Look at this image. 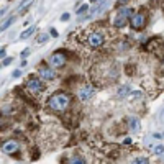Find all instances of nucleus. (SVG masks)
<instances>
[{
	"mask_svg": "<svg viewBox=\"0 0 164 164\" xmlns=\"http://www.w3.org/2000/svg\"><path fill=\"white\" fill-rule=\"evenodd\" d=\"M164 153V146H156L154 148V154H162Z\"/></svg>",
	"mask_w": 164,
	"mask_h": 164,
	"instance_id": "nucleus-20",
	"label": "nucleus"
},
{
	"mask_svg": "<svg viewBox=\"0 0 164 164\" xmlns=\"http://www.w3.org/2000/svg\"><path fill=\"white\" fill-rule=\"evenodd\" d=\"M31 3H33V2H23V3H20V10H18V12H20V13H23V12H27V8L30 7Z\"/></svg>",
	"mask_w": 164,
	"mask_h": 164,
	"instance_id": "nucleus-18",
	"label": "nucleus"
},
{
	"mask_svg": "<svg viewBox=\"0 0 164 164\" xmlns=\"http://www.w3.org/2000/svg\"><path fill=\"white\" fill-rule=\"evenodd\" d=\"M12 61H13V59H12V58H5V59L2 61V66H8V64H10Z\"/></svg>",
	"mask_w": 164,
	"mask_h": 164,
	"instance_id": "nucleus-22",
	"label": "nucleus"
},
{
	"mask_svg": "<svg viewBox=\"0 0 164 164\" xmlns=\"http://www.w3.org/2000/svg\"><path fill=\"white\" fill-rule=\"evenodd\" d=\"M66 64V54L64 53H53L51 56H49V66L58 69V67H62Z\"/></svg>",
	"mask_w": 164,
	"mask_h": 164,
	"instance_id": "nucleus-5",
	"label": "nucleus"
},
{
	"mask_svg": "<svg viewBox=\"0 0 164 164\" xmlns=\"http://www.w3.org/2000/svg\"><path fill=\"white\" fill-rule=\"evenodd\" d=\"M13 22H15V17H10V18H7V20H5V22L2 23V31H3V30H7V28H8V27H10V25L13 23Z\"/></svg>",
	"mask_w": 164,
	"mask_h": 164,
	"instance_id": "nucleus-17",
	"label": "nucleus"
},
{
	"mask_svg": "<svg viewBox=\"0 0 164 164\" xmlns=\"http://www.w3.org/2000/svg\"><path fill=\"white\" fill-rule=\"evenodd\" d=\"M161 122L164 123V110H162V113H161Z\"/></svg>",
	"mask_w": 164,
	"mask_h": 164,
	"instance_id": "nucleus-29",
	"label": "nucleus"
},
{
	"mask_svg": "<svg viewBox=\"0 0 164 164\" xmlns=\"http://www.w3.org/2000/svg\"><path fill=\"white\" fill-rule=\"evenodd\" d=\"M49 40V35H46V33H41V35H38V38H36V43L38 45H43V43H46Z\"/></svg>",
	"mask_w": 164,
	"mask_h": 164,
	"instance_id": "nucleus-15",
	"label": "nucleus"
},
{
	"mask_svg": "<svg viewBox=\"0 0 164 164\" xmlns=\"http://www.w3.org/2000/svg\"><path fill=\"white\" fill-rule=\"evenodd\" d=\"M71 105V97L66 92H56L48 99V109L53 112H64Z\"/></svg>",
	"mask_w": 164,
	"mask_h": 164,
	"instance_id": "nucleus-1",
	"label": "nucleus"
},
{
	"mask_svg": "<svg viewBox=\"0 0 164 164\" xmlns=\"http://www.w3.org/2000/svg\"><path fill=\"white\" fill-rule=\"evenodd\" d=\"M94 94H95L94 85H82L80 90H79V99L82 100V102H89V100L94 97Z\"/></svg>",
	"mask_w": 164,
	"mask_h": 164,
	"instance_id": "nucleus-6",
	"label": "nucleus"
},
{
	"mask_svg": "<svg viewBox=\"0 0 164 164\" xmlns=\"http://www.w3.org/2000/svg\"><path fill=\"white\" fill-rule=\"evenodd\" d=\"M123 144H131V138H125V140H123Z\"/></svg>",
	"mask_w": 164,
	"mask_h": 164,
	"instance_id": "nucleus-26",
	"label": "nucleus"
},
{
	"mask_svg": "<svg viewBox=\"0 0 164 164\" xmlns=\"http://www.w3.org/2000/svg\"><path fill=\"white\" fill-rule=\"evenodd\" d=\"M90 7L89 5H82V7H79V10H75V13L77 15H84V13H89Z\"/></svg>",
	"mask_w": 164,
	"mask_h": 164,
	"instance_id": "nucleus-16",
	"label": "nucleus"
},
{
	"mask_svg": "<svg viewBox=\"0 0 164 164\" xmlns=\"http://www.w3.org/2000/svg\"><path fill=\"white\" fill-rule=\"evenodd\" d=\"M162 67H164V59H162Z\"/></svg>",
	"mask_w": 164,
	"mask_h": 164,
	"instance_id": "nucleus-30",
	"label": "nucleus"
},
{
	"mask_svg": "<svg viewBox=\"0 0 164 164\" xmlns=\"http://www.w3.org/2000/svg\"><path fill=\"white\" fill-rule=\"evenodd\" d=\"M49 33H51V36H53V38H58V31H56L54 28H51V30H49Z\"/></svg>",
	"mask_w": 164,
	"mask_h": 164,
	"instance_id": "nucleus-23",
	"label": "nucleus"
},
{
	"mask_svg": "<svg viewBox=\"0 0 164 164\" xmlns=\"http://www.w3.org/2000/svg\"><path fill=\"white\" fill-rule=\"evenodd\" d=\"M35 30H36V27H30L28 30H25L23 33L20 35V40H28V38L35 33Z\"/></svg>",
	"mask_w": 164,
	"mask_h": 164,
	"instance_id": "nucleus-13",
	"label": "nucleus"
},
{
	"mask_svg": "<svg viewBox=\"0 0 164 164\" xmlns=\"http://www.w3.org/2000/svg\"><path fill=\"white\" fill-rule=\"evenodd\" d=\"M27 89L30 94H35V95H38V94L45 92V84L38 79V77H30L27 80Z\"/></svg>",
	"mask_w": 164,
	"mask_h": 164,
	"instance_id": "nucleus-3",
	"label": "nucleus"
},
{
	"mask_svg": "<svg viewBox=\"0 0 164 164\" xmlns=\"http://www.w3.org/2000/svg\"><path fill=\"white\" fill-rule=\"evenodd\" d=\"M38 74H40L43 79H46V80H53L56 77L54 71L49 66H40V67H38Z\"/></svg>",
	"mask_w": 164,
	"mask_h": 164,
	"instance_id": "nucleus-8",
	"label": "nucleus"
},
{
	"mask_svg": "<svg viewBox=\"0 0 164 164\" xmlns=\"http://www.w3.org/2000/svg\"><path fill=\"white\" fill-rule=\"evenodd\" d=\"M61 20H62V22H67V20H69V13H62Z\"/></svg>",
	"mask_w": 164,
	"mask_h": 164,
	"instance_id": "nucleus-24",
	"label": "nucleus"
},
{
	"mask_svg": "<svg viewBox=\"0 0 164 164\" xmlns=\"http://www.w3.org/2000/svg\"><path fill=\"white\" fill-rule=\"evenodd\" d=\"M27 64H28V62H27V61H25V59H23V61L20 62V66H22V67H25V66H27Z\"/></svg>",
	"mask_w": 164,
	"mask_h": 164,
	"instance_id": "nucleus-28",
	"label": "nucleus"
},
{
	"mask_svg": "<svg viewBox=\"0 0 164 164\" xmlns=\"http://www.w3.org/2000/svg\"><path fill=\"white\" fill-rule=\"evenodd\" d=\"M69 164H85V161H84V157H82V156L74 154L71 159H69Z\"/></svg>",
	"mask_w": 164,
	"mask_h": 164,
	"instance_id": "nucleus-14",
	"label": "nucleus"
},
{
	"mask_svg": "<svg viewBox=\"0 0 164 164\" xmlns=\"http://www.w3.org/2000/svg\"><path fill=\"white\" fill-rule=\"evenodd\" d=\"M18 141L17 140H5L3 144H2V151L5 154H15L18 153Z\"/></svg>",
	"mask_w": 164,
	"mask_h": 164,
	"instance_id": "nucleus-7",
	"label": "nucleus"
},
{
	"mask_svg": "<svg viewBox=\"0 0 164 164\" xmlns=\"http://www.w3.org/2000/svg\"><path fill=\"white\" fill-rule=\"evenodd\" d=\"M127 23H128V20L123 15H120V13H117L115 18H113V27H115V28H123Z\"/></svg>",
	"mask_w": 164,
	"mask_h": 164,
	"instance_id": "nucleus-10",
	"label": "nucleus"
},
{
	"mask_svg": "<svg viewBox=\"0 0 164 164\" xmlns=\"http://www.w3.org/2000/svg\"><path fill=\"white\" fill-rule=\"evenodd\" d=\"M118 13L123 15L127 20H131V18H133V15H135V12H133V8H130V7H123V8L118 10Z\"/></svg>",
	"mask_w": 164,
	"mask_h": 164,
	"instance_id": "nucleus-11",
	"label": "nucleus"
},
{
	"mask_svg": "<svg viewBox=\"0 0 164 164\" xmlns=\"http://www.w3.org/2000/svg\"><path fill=\"white\" fill-rule=\"evenodd\" d=\"M127 125H128V128H130L131 133H138L140 128H141V122L136 117H128L127 118Z\"/></svg>",
	"mask_w": 164,
	"mask_h": 164,
	"instance_id": "nucleus-9",
	"label": "nucleus"
},
{
	"mask_svg": "<svg viewBox=\"0 0 164 164\" xmlns=\"http://www.w3.org/2000/svg\"><path fill=\"white\" fill-rule=\"evenodd\" d=\"M28 54H30V49H27V51H23V53H22V61H23L25 58H27Z\"/></svg>",
	"mask_w": 164,
	"mask_h": 164,
	"instance_id": "nucleus-25",
	"label": "nucleus"
},
{
	"mask_svg": "<svg viewBox=\"0 0 164 164\" xmlns=\"http://www.w3.org/2000/svg\"><path fill=\"white\" fill-rule=\"evenodd\" d=\"M104 41H105L104 31H92V33H89V36H87V45L90 48H100L104 45Z\"/></svg>",
	"mask_w": 164,
	"mask_h": 164,
	"instance_id": "nucleus-2",
	"label": "nucleus"
},
{
	"mask_svg": "<svg viewBox=\"0 0 164 164\" xmlns=\"http://www.w3.org/2000/svg\"><path fill=\"white\" fill-rule=\"evenodd\" d=\"M144 25H146V13L136 12V13L133 15V18L130 20V27L133 30H143Z\"/></svg>",
	"mask_w": 164,
	"mask_h": 164,
	"instance_id": "nucleus-4",
	"label": "nucleus"
},
{
	"mask_svg": "<svg viewBox=\"0 0 164 164\" xmlns=\"http://www.w3.org/2000/svg\"><path fill=\"white\" fill-rule=\"evenodd\" d=\"M131 164H149V162H148L146 157H136V159L131 162Z\"/></svg>",
	"mask_w": 164,
	"mask_h": 164,
	"instance_id": "nucleus-19",
	"label": "nucleus"
},
{
	"mask_svg": "<svg viewBox=\"0 0 164 164\" xmlns=\"http://www.w3.org/2000/svg\"><path fill=\"white\" fill-rule=\"evenodd\" d=\"M130 92H131V87L130 85H123V87H120L118 89L117 95L118 97H127V95H130Z\"/></svg>",
	"mask_w": 164,
	"mask_h": 164,
	"instance_id": "nucleus-12",
	"label": "nucleus"
},
{
	"mask_svg": "<svg viewBox=\"0 0 164 164\" xmlns=\"http://www.w3.org/2000/svg\"><path fill=\"white\" fill-rule=\"evenodd\" d=\"M0 56H2V58L5 59V48H2V49H0Z\"/></svg>",
	"mask_w": 164,
	"mask_h": 164,
	"instance_id": "nucleus-27",
	"label": "nucleus"
},
{
	"mask_svg": "<svg viewBox=\"0 0 164 164\" xmlns=\"http://www.w3.org/2000/svg\"><path fill=\"white\" fill-rule=\"evenodd\" d=\"M20 75H22V71H20V69H17V71H13V72H12V77H20Z\"/></svg>",
	"mask_w": 164,
	"mask_h": 164,
	"instance_id": "nucleus-21",
	"label": "nucleus"
}]
</instances>
